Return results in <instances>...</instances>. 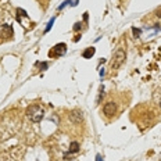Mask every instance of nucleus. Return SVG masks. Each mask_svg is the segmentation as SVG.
Wrapping results in <instances>:
<instances>
[{"label":"nucleus","mask_w":161,"mask_h":161,"mask_svg":"<svg viewBox=\"0 0 161 161\" xmlns=\"http://www.w3.org/2000/svg\"><path fill=\"white\" fill-rule=\"evenodd\" d=\"M27 115H28V118H29L31 121H33V122H40V121L43 119L45 113H43V110H42L40 106L32 104V106H29V107L27 108Z\"/></svg>","instance_id":"nucleus-1"},{"label":"nucleus","mask_w":161,"mask_h":161,"mask_svg":"<svg viewBox=\"0 0 161 161\" xmlns=\"http://www.w3.org/2000/svg\"><path fill=\"white\" fill-rule=\"evenodd\" d=\"M103 90H104V88L100 86V93H99V97H97V103H100V100H102L103 95H104V93H103Z\"/></svg>","instance_id":"nucleus-12"},{"label":"nucleus","mask_w":161,"mask_h":161,"mask_svg":"<svg viewBox=\"0 0 161 161\" xmlns=\"http://www.w3.org/2000/svg\"><path fill=\"white\" fill-rule=\"evenodd\" d=\"M95 51H96L95 47H88L86 50L82 53V57H84V58H92L93 54H95Z\"/></svg>","instance_id":"nucleus-7"},{"label":"nucleus","mask_w":161,"mask_h":161,"mask_svg":"<svg viewBox=\"0 0 161 161\" xmlns=\"http://www.w3.org/2000/svg\"><path fill=\"white\" fill-rule=\"evenodd\" d=\"M125 57H126V54H125V50L124 49H121L119 47L118 50L114 53V57H113V61H111V64H110V68H111V71H115V69H118L119 67L124 64V61H125Z\"/></svg>","instance_id":"nucleus-2"},{"label":"nucleus","mask_w":161,"mask_h":161,"mask_svg":"<svg viewBox=\"0 0 161 161\" xmlns=\"http://www.w3.org/2000/svg\"><path fill=\"white\" fill-rule=\"evenodd\" d=\"M13 35H14V29H13L11 25L3 24L2 27H0V39L7 40V39H11Z\"/></svg>","instance_id":"nucleus-5"},{"label":"nucleus","mask_w":161,"mask_h":161,"mask_svg":"<svg viewBox=\"0 0 161 161\" xmlns=\"http://www.w3.org/2000/svg\"><path fill=\"white\" fill-rule=\"evenodd\" d=\"M67 51V45L66 43H58V45L53 46L51 47V50L49 51V57L50 58H56V57H61L64 56Z\"/></svg>","instance_id":"nucleus-4"},{"label":"nucleus","mask_w":161,"mask_h":161,"mask_svg":"<svg viewBox=\"0 0 161 161\" xmlns=\"http://www.w3.org/2000/svg\"><path fill=\"white\" fill-rule=\"evenodd\" d=\"M132 32H133L135 38H139V36H140V32H142V31H140V29H136V28H132Z\"/></svg>","instance_id":"nucleus-11"},{"label":"nucleus","mask_w":161,"mask_h":161,"mask_svg":"<svg viewBox=\"0 0 161 161\" xmlns=\"http://www.w3.org/2000/svg\"><path fill=\"white\" fill-rule=\"evenodd\" d=\"M96 161H103V157L100 154H97V155H96Z\"/></svg>","instance_id":"nucleus-14"},{"label":"nucleus","mask_w":161,"mask_h":161,"mask_svg":"<svg viewBox=\"0 0 161 161\" xmlns=\"http://www.w3.org/2000/svg\"><path fill=\"white\" fill-rule=\"evenodd\" d=\"M80 150V146H79V143L78 142H72L71 144H69V153H78Z\"/></svg>","instance_id":"nucleus-8"},{"label":"nucleus","mask_w":161,"mask_h":161,"mask_svg":"<svg viewBox=\"0 0 161 161\" xmlns=\"http://www.w3.org/2000/svg\"><path fill=\"white\" fill-rule=\"evenodd\" d=\"M82 118H84V115H82V111L80 110H74L69 113V119L74 124H80L82 122Z\"/></svg>","instance_id":"nucleus-6"},{"label":"nucleus","mask_w":161,"mask_h":161,"mask_svg":"<svg viewBox=\"0 0 161 161\" xmlns=\"http://www.w3.org/2000/svg\"><path fill=\"white\" fill-rule=\"evenodd\" d=\"M154 15L157 18H161V6L158 7V9H155V11H154Z\"/></svg>","instance_id":"nucleus-13"},{"label":"nucleus","mask_w":161,"mask_h":161,"mask_svg":"<svg viewBox=\"0 0 161 161\" xmlns=\"http://www.w3.org/2000/svg\"><path fill=\"white\" fill-rule=\"evenodd\" d=\"M117 111H118V108H117L115 102H111L110 100V102H107L103 106V114H104V117H107V118H114Z\"/></svg>","instance_id":"nucleus-3"},{"label":"nucleus","mask_w":161,"mask_h":161,"mask_svg":"<svg viewBox=\"0 0 161 161\" xmlns=\"http://www.w3.org/2000/svg\"><path fill=\"white\" fill-rule=\"evenodd\" d=\"M79 28H80V24H79V22H77V24H75V27H74V29H75V31H78Z\"/></svg>","instance_id":"nucleus-15"},{"label":"nucleus","mask_w":161,"mask_h":161,"mask_svg":"<svg viewBox=\"0 0 161 161\" xmlns=\"http://www.w3.org/2000/svg\"><path fill=\"white\" fill-rule=\"evenodd\" d=\"M53 22H54V18H51V20H50V22H49V25L46 27V29H45V33H47L51 29V25H53Z\"/></svg>","instance_id":"nucleus-10"},{"label":"nucleus","mask_w":161,"mask_h":161,"mask_svg":"<svg viewBox=\"0 0 161 161\" xmlns=\"http://www.w3.org/2000/svg\"><path fill=\"white\" fill-rule=\"evenodd\" d=\"M36 66L40 68V71H45V69L49 68V64L47 63H36Z\"/></svg>","instance_id":"nucleus-9"}]
</instances>
